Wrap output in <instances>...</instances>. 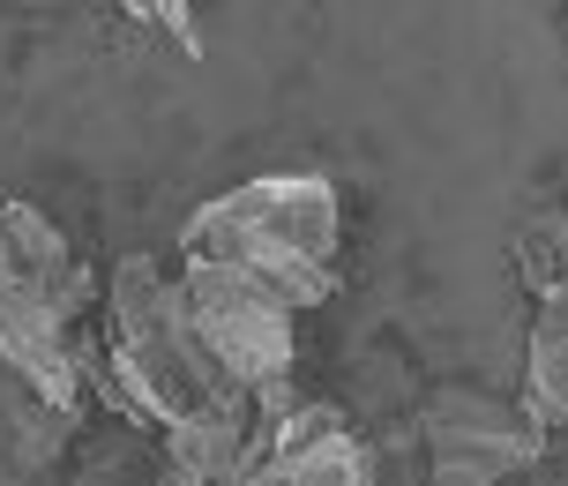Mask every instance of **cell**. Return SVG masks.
Here are the masks:
<instances>
[{
	"label": "cell",
	"instance_id": "1",
	"mask_svg": "<svg viewBox=\"0 0 568 486\" xmlns=\"http://www.w3.org/2000/svg\"><path fill=\"white\" fill-rule=\"evenodd\" d=\"M187 262H225L277 292L292 315H307L344 285V195L322 172H262L225 195H210L180 232Z\"/></svg>",
	"mask_w": 568,
	"mask_h": 486
},
{
	"label": "cell",
	"instance_id": "2",
	"mask_svg": "<svg viewBox=\"0 0 568 486\" xmlns=\"http://www.w3.org/2000/svg\"><path fill=\"white\" fill-rule=\"evenodd\" d=\"M90 292L98 285L75 262L68 232L38 202L0 195V367L23 374L45 412L75 404V382H83L75 315L90 307Z\"/></svg>",
	"mask_w": 568,
	"mask_h": 486
},
{
	"label": "cell",
	"instance_id": "3",
	"mask_svg": "<svg viewBox=\"0 0 568 486\" xmlns=\"http://www.w3.org/2000/svg\"><path fill=\"white\" fill-rule=\"evenodd\" d=\"M105 307H113V344H105L98 382H105V397L128 419H150V427L165 434L187 412L247 404V397H232L225 382L210 374V360L195 352L180 285H172V270L158 255H120L113 277H105Z\"/></svg>",
	"mask_w": 568,
	"mask_h": 486
},
{
	"label": "cell",
	"instance_id": "4",
	"mask_svg": "<svg viewBox=\"0 0 568 486\" xmlns=\"http://www.w3.org/2000/svg\"><path fill=\"white\" fill-rule=\"evenodd\" d=\"M180 307L195 330V352L210 360V374L225 382L232 397L255 404V419H284L292 412V307L277 292L225 270V262H180Z\"/></svg>",
	"mask_w": 568,
	"mask_h": 486
},
{
	"label": "cell",
	"instance_id": "5",
	"mask_svg": "<svg viewBox=\"0 0 568 486\" xmlns=\"http://www.w3.org/2000/svg\"><path fill=\"white\" fill-rule=\"evenodd\" d=\"M419 442H426V457H434V472H449V479H486V486L516 479L524 464L539 457L531 412L509 404V397H494V389H471V382H449V389L426 397Z\"/></svg>",
	"mask_w": 568,
	"mask_h": 486
},
{
	"label": "cell",
	"instance_id": "6",
	"mask_svg": "<svg viewBox=\"0 0 568 486\" xmlns=\"http://www.w3.org/2000/svg\"><path fill=\"white\" fill-rule=\"evenodd\" d=\"M374 464L359 449V434L322 404H292L284 419L255 434V464L240 486H367Z\"/></svg>",
	"mask_w": 568,
	"mask_h": 486
},
{
	"label": "cell",
	"instance_id": "7",
	"mask_svg": "<svg viewBox=\"0 0 568 486\" xmlns=\"http://www.w3.org/2000/svg\"><path fill=\"white\" fill-rule=\"evenodd\" d=\"M524 412L531 427H568V292H546L524 344Z\"/></svg>",
	"mask_w": 568,
	"mask_h": 486
},
{
	"label": "cell",
	"instance_id": "8",
	"mask_svg": "<svg viewBox=\"0 0 568 486\" xmlns=\"http://www.w3.org/2000/svg\"><path fill=\"white\" fill-rule=\"evenodd\" d=\"M158 486H217V479H195V472H172V464H165V479H158Z\"/></svg>",
	"mask_w": 568,
	"mask_h": 486
}]
</instances>
